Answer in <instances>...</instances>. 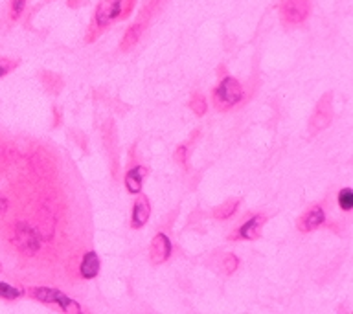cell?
Wrapping results in <instances>:
<instances>
[{"label":"cell","instance_id":"4","mask_svg":"<svg viewBox=\"0 0 353 314\" xmlns=\"http://www.w3.org/2000/svg\"><path fill=\"white\" fill-rule=\"evenodd\" d=\"M243 99V88L237 79L226 76L221 79V83L214 90V103L217 110H228L241 103Z\"/></svg>","mask_w":353,"mask_h":314},{"label":"cell","instance_id":"23","mask_svg":"<svg viewBox=\"0 0 353 314\" xmlns=\"http://www.w3.org/2000/svg\"><path fill=\"white\" fill-rule=\"evenodd\" d=\"M173 158H175L176 164L186 165V158H188V143H182L179 147L175 149V154H173Z\"/></svg>","mask_w":353,"mask_h":314},{"label":"cell","instance_id":"17","mask_svg":"<svg viewBox=\"0 0 353 314\" xmlns=\"http://www.w3.org/2000/svg\"><path fill=\"white\" fill-rule=\"evenodd\" d=\"M190 109H192L197 116L206 114L208 103H206V98H204L203 94H199V92L192 94V99H190Z\"/></svg>","mask_w":353,"mask_h":314},{"label":"cell","instance_id":"25","mask_svg":"<svg viewBox=\"0 0 353 314\" xmlns=\"http://www.w3.org/2000/svg\"><path fill=\"white\" fill-rule=\"evenodd\" d=\"M0 272H2V264H0Z\"/></svg>","mask_w":353,"mask_h":314},{"label":"cell","instance_id":"10","mask_svg":"<svg viewBox=\"0 0 353 314\" xmlns=\"http://www.w3.org/2000/svg\"><path fill=\"white\" fill-rule=\"evenodd\" d=\"M148 26H149L148 22L140 21V19H137V22H132L131 26L127 28L123 39H121V43H120L121 52H129V50L134 48V46L138 44V41L142 39L143 32L148 30Z\"/></svg>","mask_w":353,"mask_h":314},{"label":"cell","instance_id":"24","mask_svg":"<svg viewBox=\"0 0 353 314\" xmlns=\"http://www.w3.org/2000/svg\"><path fill=\"white\" fill-rule=\"evenodd\" d=\"M8 206H10V202H8V198L0 195V215H4L6 211H8Z\"/></svg>","mask_w":353,"mask_h":314},{"label":"cell","instance_id":"11","mask_svg":"<svg viewBox=\"0 0 353 314\" xmlns=\"http://www.w3.org/2000/svg\"><path fill=\"white\" fill-rule=\"evenodd\" d=\"M151 217V204L148 197H138L131 211V226L134 230H140Z\"/></svg>","mask_w":353,"mask_h":314},{"label":"cell","instance_id":"8","mask_svg":"<svg viewBox=\"0 0 353 314\" xmlns=\"http://www.w3.org/2000/svg\"><path fill=\"white\" fill-rule=\"evenodd\" d=\"M325 222V211L324 206L320 204H314L305 211V213L298 219V230L300 231H313L319 230L320 226Z\"/></svg>","mask_w":353,"mask_h":314},{"label":"cell","instance_id":"12","mask_svg":"<svg viewBox=\"0 0 353 314\" xmlns=\"http://www.w3.org/2000/svg\"><path fill=\"white\" fill-rule=\"evenodd\" d=\"M79 272L85 280H92L99 274V258L96 252H87L83 255L81 264H79Z\"/></svg>","mask_w":353,"mask_h":314},{"label":"cell","instance_id":"5","mask_svg":"<svg viewBox=\"0 0 353 314\" xmlns=\"http://www.w3.org/2000/svg\"><path fill=\"white\" fill-rule=\"evenodd\" d=\"M313 10V0H281L280 15L285 26H302Z\"/></svg>","mask_w":353,"mask_h":314},{"label":"cell","instance_id":"7","mask_svg":"<svg viewBox=\"0 0 353 314\" xmlns=\"http://www.w3.org/2000/svg\"><path fill=\"white\" fill-rule=\"evenodd\" d=\"M171 241L165 233H157L151 241V248H149V259L153 264L165 263L171 255Z\"/></svg>","mask_w":353,"mask_h":314},{"label":"cell","instance_id":"9","mask_svg":"<svg viewBox=\"0 0 353 314\" xmlns=\"http://www.w3.org/2000/svg\"><path fill=\"white\" fill-rule=\"evenodd\" d=\"M265 222V215L258 213L250 217L248 220H245L241 226H239V230L237 233L230 237V239H245V241H254V239H258L261 236V228H263Z\"/></svg>","mask_w":353,"mask_h":314},{"label":"cell","instance_id":"18","mask_svg":"<svg viewBox=\"0 0 353 314\" xmlns=\"http://www.w3.org/2000/svg\"><path fill=\"white\" fill-rule=\"evenodd\" d=\"M336 202H339V206H341L342 211H352L353 209V191L350 189V187H344V189H341L339 191V195H336Z\"/></svg>","mask_w":353,"mask_h":314},{"label":"cell","instance_id":"1","mask_svg":"<svg viewBox=\"0 0 353 314\" xmlns=\"http://www.w3.org/2000/svg\"><path fill=\"white\" fill-rule=\"evenodd\" d=\"M137 0H99L94 11L92 26L87 32V43H92L98 39L101 32L110 28L116 21L129 19L134 10Z\"/></svg>","mask_w":353,"mask_h":314},{"label":"cell","instance_id":"14","mask_svg":"<svg viewBox=\"0 0 353 314\" xmlns=\"http://www.w3.org/2000/svg\"><path fill=\"white\" fill-rule=\"evenodd\" d=\"M39 226H41V237L43 239H50L54 236L55 230V215L54 211L43 208L39 211Z\"/></svg>","mask_w":353,"mask_h":314},{"label":"cell","instance_id":"20","mask_svg":"<svg viewBox=\"0 0 353 314\" xmlns=\"http://www.w3.org/2000/svg\"><path fill=\"white\" fill-rule=\"evenodd\" d=\"M24 8H26V0H10V6H8V17H10V21H19L22 13H24Z\"/></svg>","mask_w":353,"mask_h":314},{"label":"cell","instance_id":"3","mask_svg":"<svg viewBox=\"0 0 353 314\" xmlns=\"http://www.w3.org/2000/svg\"><path fill=\"white\" fill-rule=\"evenodd\" d=\"M11 242L19 252L26 253V255H35L43 247V237L37 228H33L26 222H19L11 228Z\"/></svg>","mask_w":353,"mask_h":314},{"label":"cell","instance_id":"21","mask_svg":"<svg viewBox=\"0 0 353 314\" xmlns=\"http://www.w3.org/2000/svg\"><path fill=\"white\" fill-rule=\"evenodd\" d=\"M221 266H223V272H225V274H234L237 270V266H239V259H237V255H234V253H226L225 258H223V261H221Z\"/></svg>","mask_w":353,"mask_h":314},{"label":"cell","instance_id":"19","mask_svg":"<svg viewBox=\"0 0 353 314\" xmlns=\"http://www.w3.org/2000/svg\"><path fill=\"white\" fill-rule=\"evenodd\" d=\"M21 296L22 291L19 286H13L10 285V283L0 281V297H2V300H10V302H13V300H19Z\"/></svg>","mask_w":353,"mask_h":314},{"label":"cell","instance_id":"22","mask_svg":"<svg viewBox=\"0 0 353 314\" xmlns=\"http://www.w3.org/2000/svg\"><path fill=\"white\" fill-rule=\"evenodd\" d=\"M19 66V59H10V57H0V77L8 76L11 70Z\"/></svg>","mask_w":353,"mask_h":314},{"label":"cell","instance_id":"2","mask_svg":"<svg viewBox=\"0 0 353 314\" xmlns=\"http://www.w3.org/2000/svg\"><path fill=\"white\" fill-rule=\"evenodd\" d=\"M28 296L33 300L44 303V305H52L57 307L63 313H81V305L68 297L65 292L57 291V289H50V286H30L28 289Z\"/></svg>","mask_w":353,"mask_h":314},{"label":"cell","instance_id":"6","mask_svg":"<svg viewBox=\"0 0 353 314\" xmlns=\"http://www.w3.org/2000/svg\"><path fill=\"white\" fill-rule=\"evenodd\" d=\"M333 96L331 92L324 94L322 98L319 99V103L314 107V112L309 120V136H316L319 132H322L324 129H327L333 120Z\"/></svg>","mask_w":353,"mask_h":314},{"label":"cell","instance_id":"16","mask_svg":"<svg viewBox=\"0 0 353 314\" xmlns=\"http://www.w3.org/2000/svg\"><path fill=\"white\" fill-rule=\"evenodd\" d=\"M237 206H239V200H226L225 204H221V206L214 209V217L219 220L230 219L232 215L236 213Z\"/></svg>","mask_w":353,"mask_h":314},{"label":"cell","instance_id":"13","mask_svg":"<svg viewBox=\"0 0 353 314\" xmlns=\"http://www.w3.org/2000/svg\"><path fill=\"white\" fill-rule=\"evenodd\" d=\"M145 175V169L142 165H134L127 171L125 175V187L129 193H140L142 191V178Z\"/></svg>","mask_w":353,"mask_h":314},{"label":"cell","instance_id":"15","mask_svg":"<svg viewBox=\"0 0 353 314\" xmlns=\"http://www.w3.org/2000/svg\"><path fill=\"white\" fill-rule=\"evenodd\" d=\"M43 85L44 88L48 90L50 94H59L61 88H63V79H61L57 74H54V72H44L43 76Z\"/></svg>","mask_w":353,"mask_h":314}]
</instances>
